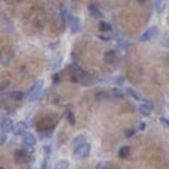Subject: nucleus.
Returning a JSON list of instances; mask_svg holds the SVG:
<instances>
[{
  "label": "nucleus",
  "instance_id": "f257e3e1",
  "mask_svg": "<svg viewBox=\"0 0 169 169\" xmlns=\"http://www.w3.org/2000/svg\"><path fill=\"white\" fill-rule=\"evenodd\" d=\"M42 90H43V81H38L36 83H34L33 86H31V88L29 90V100L30 101H35L36 99L40 96V92Z\"/></svg>",
  "mask_w": 169,
  "mask_h": 169
},
{
  "label": "nucleus",
  "instance_id": "f03ea898",
  "mask_svg": "<svg viewBox=\"0 0 169 169\" xmlns=\"http://www.w3.org/2000/svg\"><path fill=\"white\" fill-rule=\"evenodd\" d=\"M90 151H91L90 143L85 142V143H82V144H79V146H77V147H75L74 153L78 156V157L86 159V157H88V155H90Z\"/></svg>",
  "mask_w": 169,
  "mask_h": 169
},
{
  "label": "nucleus",
  "instance_id": "7ed1b4c3",
  "mask_svg": "<svg viewBox=\"0 0 169 169\" xmlns=\"http://www.w3.org/2000/svg\"><path fill=\"white\" fill-rule=\"evenodd\" d=\"M13 126H14V124H13L12 118H9V117H3V118L0 120V130H1V133L12 131Z\"/></svg>",
  "mask_w": 169,
  "mask_h": 169
},
{
  "label": "nucleus",
  "instance_id": "20e7f679",
  "mask_svg": "<svg viewBox=\"0 0 169 169\" xmlns=\"http://www.w3.org/2000/svg\"><path fill=\"white\" fill-rule=\"evenodd\" d=\"M157 31H159V29L156 27V26H152V27H150V29H147V30L144 31V33L140 35V38H139V40L140 42H148L150 39H152L153 36L157 34Z\"/></svg>",
  "mask_w": 169,
  "mask_h": 169
},
{
  "label": "nucleus",
  "instance_id": "39448f33",
  "mask_svg": "<svg viewBox=\"0 0 169 169\" xmlns=\"http://www.w3.org/2000/svg\"><path fill=\"white\" fill-rule=\"evenodd\" d=\"M22 143L27 147H33L34 144L36 143V139L31 133H23L22 134Z\"/></svg>",
  "mask_w": 169,
  "mask_h": 169
},
{
  "label": "nucleus",
  "instance_id": "423d86ee",
  "mask_svg": "<svg viewBox=\"0 0 169 169\" xmlns=\"http://www.w3.org/2000/svg\"><path fill=\"white\" fill-rule=\"evenodd\" d=\"M26 129H27V124L23 121H20L13 126L12 131L14 135H21V134H23V133H26Z\"/></svg>",
  "mask_w": 169,
  "mask_h": 169
},
{
  "label": "nucleus",
  "instance_id": "0eeeda50",
  "mask_svg": "<svg viewBox=\"0 0 169 169\" xmlns=\"http://www.w3.org/2000/svg\"><path fill=\"white\" fill-rule=\"evenodd\" d=\"M151 109H152V104L148 100H144V103H142L139 105V113L142 116H150Z\"/></svg>",
  "mask_w": 169,
  "mask_h": 169
},
{
  "label": "nucleus",
  "instance_id": "6e6552de",
  "mask_svg": "<svg viewBox=\"0 0 169 169\" xmlns=\"http://www.w3.org/2000/svg\"><path fill=\"white\" fill-rule=\"evenodd\" d=\"M70 31H72L73 34H75V33H78V31L81 30V23H79V20H78L77 17H72L70 18Z\"/></svg>",
  "mask_w": 169,
  "mask_h": 169
},
{
  "label": "nucleus",
  "instance_id": "1a4fd4ad",
  "mask_svg": "<svg viewBox=\"0 0 169 169\" xmlns=\"http://www.w3.org/2000/svg\"><path fill=\"white\" fill-rule=\"evenodd\" d=\"M61 62H62V56H55L53 59L49 61L48 68H49L51 70H55V69H57V68L61 65Z\"/></svg>",
  "mask_w": 169,
  "mask_h": 169
},
{
  "label": "nucleus",
  "instance_id": "9d476101",
  "mask_svg": "<svg viewBox=\"0 0 169 169\" xmlns=\"http://www.w3.org/2000/svg\"><path fill=\"white\" fill-rule=\"evenodd\" d=\"M26 156H27V152H26L25 150H18L17 152L14 153V160L20 163V161L26 160Z\"/></svg>",
  "mask_w": 169,
  "mask_h": 169
},
{
  "label": "nucleus",
  "instance_id": "9b49d317",
  "mask_svg": "<svg viewBox=\"0 0 169 169\" xmlns=\"http://www.w3.org/2000/svg\"><path fill=\"white\" fill-rule=\"evenodd\" d=\"M104 60H105V62L112 64V62L116 60V52L114 51H107L105 55H104Z\"/></svg>",
  "mask_w": 169,
  "mask_h": 169
},
{
  "label": "nucleus",
  "instance_id": "f8f14e48",
  "mask_svg": "<svg viewBox=\"0 0 169 169\" xmlns=\"http://www.w3.org/2000/svg\"><path fill=\"white\" fill-rule=\"evenodd\" d=\"M88 10H90V13L94 16V17H96V18L103 17V14H101V12L99 10V8L95 7V5H90V7H88Z\"/></svg>",
  "mask_w": 169,
  "mask_h": 169
},
{
  "label": "nucleus",
  "instance_id": "ddd939ff",
  "mask_svg": "<svg viewBox=\"0 0 169 169\" xmlns=\"http://www.w3.org/2000/svg\"><path fill=\"white\" fill-rule=\"evenodd\" d=\"M165 7V0H156L155 1V9L157 13H161Z\"/></svg>",
  "mask_w": 169,
  "mask_h": 169
},
{
  "label": "nucleus",
  "instance_id": "4468645a",
  "mask_svg": "<svg viewBox=\"0 0 169 169\" xmlns=\"http://www.w3.org/2000/svg\"><path fill=\"white\" fill-rule=\"evenodd\" d=\"M55 169H69V163L66 160H59L55 165Z\"/></svg>",
  "mask_w": 169,
  "mask_h": 169
},
{
  "label": "nucleus",
  "instance_id": "2eb2a0df",
  "mask_svg": "<svg viewBox=\"0 0 169 169\" xmlns=\"http://www.w3.org/2000/svg\"><path fill=\"white\" fill-rule=\"evenodd\" d=\"M9 96L13 99V100H22L23 99V92H21V91H14V92H10Z\"/></svg>",
  "mask_w": 169,
  "mask_h": 169
},
{
  "label": "nucleus",
  "instance_id": "dca6fc26",
  "mask_svg": "<svg viewBox=\"0 0 169 169\" xmlns=\"http://www.w3.org/2000/svg\"><path fill=\"white\" fill-rule=\"evenodd\" d=\"M126 92H127V95H130L133 99H135V100H140V99H142L139 94L135 90H133V88H126Z\"/></svg>",
  "mask_w": 169,
  "mask_h": 169
},
{
  "label": "nucleus",
  "instance_id": "f3484780",
  "mask_svg": "<svg viewBox=\"0 0 169 169\" xmlns=\"http://www.w3.org/2000/svg\"><path fill=\"white\" fill-rule=\"evenodd\" d=\"M86 142V138H85V135H78V137H75L74 139H73V144L77 147V146H79V144H82V143H85Z\"/></svg>",
  "mask_w": 169,
  "mask_h": 169
},
{
  "label": "nucleus",
  "instance_id": "a211bd4d",
  "mask_svg": "<svg viewBox=\"0 0 169 169\" xmlns=\"http://www.w3.org/2000/svg\"><path fill=\"white\" fill-rule=\"evenodd\" d=\"M129 152H130V148L127 147V146H124V147L120 148V151H118V156H120V157H126V156L129 155Z\"/></svg>",
  "mask_w": 169,
  "mask_h": 169
},
{
  "label": "nucleus",
  "instance_id": "6ab92c4d",
  "mask_svg": "<svg viewBox=\"0 0 169 169\" xmlns=\"http://www.w3.org/2000/svg\"><path fill=\"white\" fill-rule=\"evenodd\" d=\"M99 29H100L101 31H111L112 26L109 25L108 22H104V21H101V22L99 23Z\"/></svg>",
  "mask_w": 169,
  "mask_h": 169
},
{
  "label": "nucleus",
  "instance_id": "aec40b11",
  "mask_svg": "<svg viewBox=\"0 0 169 169\" xmlns=\"http://www.w3.org/2000/svg\"><path fill=\"white\" fill-rule=\"evenodd\" d=\"M66 117H68V122H69L70 125H74L75 124V117H74V113H73L72 111H68Z\"/></svg>",
  "mask_w": 169,
  "mask_h": 169
},
{
  "label": "nucleus",
  "instance_id": "412c9836",
  "mask_svg": "<svg viewBox=\"0 0 169 169\" xmlns=\"http://www.w3.org/2000/svg\"><path fill=\"white\" fill-rule=\"evenodd\" d=\"M95 169H108V164L105 161H100V163H98Z\"/></svg>",
  "mask_w": 169,
  "mask_h": 169
},
{
  "label": "nucleus",
  "instance_id": "4be33fe9",
  "mask_svg": "<svg viewBox=\"0 0 169 169\" xmlns=\"http://www.w3.org/2000/svg\"><path fill=\"white\" fill-rule=\"evenodd\" d=\"M160 122H161V125H163V126H165L166 129H169V120H166L165 117H161Z\"/></svg>",
  "mask_w": 169,
  "mask_h": 169
},
{
  "label": "nucleus",
  "instance_id": "5701e85b",
  "mask_svg": "<svg viewBox=\"0 0 169 169\" xmlns=\"http://www.w3.org/2000/svg\"><path fill=\"white\" fill-rule=\"evenodd\" d=\"M5 142H7V135H5L4 133H0V147H1Z\"/></svg>",
  "mask_w": 169,
  "mask_h": 169
},
{
  "label": "nucleus",
  "instance_id": "b1692460",
  "mask_svg": "<svg viewBox=\"0 0 169 169\" xmlns=\"http://www.w3.org/2000/svg\"><path fill=\"white\" fill-rule=\"evenodd\" d=\"M116 83H117V85H122V83H124V78H122V77H117L116 78Z\"/></svg>",
  "mask_w": 169,
  "mask_h": 169
},
{
  "label": "nucleus",
  "instance_id": "393cba45",
  "mask_svg": "<svg viewBox=\"0 0 169 169\" xmlns=\"http://www.w3.org/2000/svg\"><path fill=\"white\" fill-rule=\"evenodd\" d=\"M133 134H134V130H130V131L126 133V137H131Z\"/></svg>",
  "mask_w": 169,
  "mask_h": 169
},
{
  "label": "nucleus",
  "instance_id": "a878e982",
  "mask_svg": "<svg viewBox=\"0 0 169 169\" xmlns=\"http://www.w3.org/2000/svg\"><path fill=\"white\" fill-rule=\"evenodd\" d=\"M99 38H100V39H103V40H109V39H111V38H108V36H103V35H100V36H99Z\"/></svg>",
  "mask_w": 169,
  "mask_h": 169
},
{
  "label": "nucleus",
  "instance_id": "bb28decb",
  "mask_svg": "<svg viewBox=\"0 0 169 169\" xmlns=\"http://www.w3.org/2000/svg\"><path fill=\"white\" fill-rule=\"evenodd\" d=\"M144 127H146V124H143V122H142V124L139 125V129H140V130H143Z\"/></svg>",
  "mask_w": 169,
  "mask_h": 169
},
{
  "label": "nucleus",
  "instance_id": "cd10ccee",
  "mask_svg": "<svg viewBox=\"0 0 169 169\" xmlns=\"http://www.w3.org/2000/svg\"><path fill=\"white\" fill-rule=\"evenodd\" d=\"M53 79H55V82H57V81H59V74H56V75H55V78H53Z\"/></svg>",
  "mask_w": 169,
  "mask_h": 169
},
{
  "label": "nucleus",
  "instance_id": "c85d7f7f",
  "mask_svg": "<svg viewBox=\"0 0 169 169\" xmlns=\"http://www.w3.org/2000/svg\"><path fill=\"white\" fill-rule=\"evenodd\" d=\"M144 1H146V0H138V3H140V4H143Z\"/></svg>",
  "mask_w": 169,
  "mask_h": 169
},
{
  "label": "nucleus",
  "instance_id": "c756f323",
  "mask_svg": "<svg viewBox=\"0 0 169 169\" xmlns=\"http://www.w3.org/2000/svg\"><path fill=\"white\" fill-rule=\"evenodd\" d=\"M168 23H169V14H168Z\"/></svg>",
  "mask_w": 169,
  "mask_h": 169
},
{
  "label": "nucleus",
  "instance_id": "7c9ffc66",
  "mask_svg": "<svg viewBox=\"0 0 169 169\" xmlns=\"http://www.w3.org/2000/svg\"><path fill=\"white\" fill-rule=\"evenodd\" d=\"M0 169H4V168H1V166H0Z\"/></svg>",
  "mask_w": 169,
  "mask_h": 169
},
{
  "label": "nucleus",
  "instance_id": "2f4dec72",
  "mask_svg": "<svg viewBox=\"0 0 169 169\" xmlns=\"http://www.w3.org/2000/svg\"><path fill=\"white\" fill-rule=\"evenodd\" d=\"M18 1H22V0H18Z\"/></svg>",
  "mask_w": 169,
  "mask_h": 169
}]
</instances>
